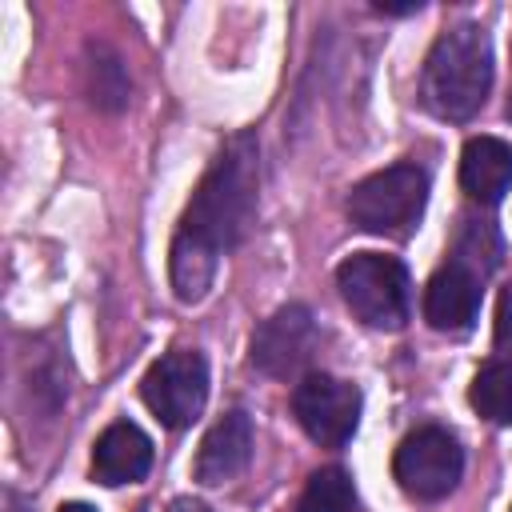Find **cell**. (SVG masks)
<instances>
[{
	"label": "cell",
	"instance_id": "cell-1",
	"mask_svg": "<svg viewBox=\"0 0 512 512\" xmlns=\"http://www.w3.org/2000/svg\"><path fill=\"white\" fill-rule=\"evenodd\" d=\"M256 200H260V144L256 132H236L232 140H224V148L200 176L172 236L168 276L184 304L208 296L220 256L248 236L256 220Z\"/></svg>",
	"mask_w": 512,
	"mask_h": 512
},
{
	"label": "cell",
	"instance_id": "cell-2",
	"mask_svg": "<svg viewBox=\"0 0 512 512\" xmlns=\"http://www.w3.org/2000/svg\"><path fill=\"white\" fill-rule=\"evenodd\" d=\"M492 92V40L480 24L464 20L436 36L420 72V100L432 116L464 124Z\"/></svg>",
	"mask_w": 512,
	"mask_h": 512
},
{
	"label": "cell",
	"instance_id": "cell-3",
	"mask_svg": "<svg viewBox=\"0 0 512 512\" xmlns=\"http://www.w3.org/2000/svg\"><path fill=\"white\" fill-rule=\"evenodd\" d=\"M428 204V172L416 160H400L352 184L348 192V220L360 232L376 236H408Z\"/></svg>",
	"mask_w": 512,
	"mask_h": 512
},
{
	"label": "cell",
	"instance_id": "cell-4",
	"mask_svg": "<svg viewBox=\"0 0 512 512\" xmlns=\"http://www.w3.org/2000/svg\"><path fill=\"white\" fill-rule=\"evenodd\" d=\"M336 288L352 308V316L364 320L368 328H384V332L404 328L412 284H408V268L396 256H384V252L348 256L336 268Z\"/></svg>",
	"mask_w": 512,
	"mask_h": 512
},
{
	"label": "cell",
	"instance_id": "cell-5",
	"mask_svg": "<svg viewBox=\"0 0 512 512\" xmlns=\"http://www.w3.org/2000/svg\"><path fill=\"white\" fill-rule=\"evenodd\" d=\"M460 472H464V448L440 424H424L408 432L392 456L396 484L416 500H444L460 484Z\"/></svg>",
	"mask_w": 512,
	"mask_h": 512
},
{
	"label": "cell",
	"instance_id": "cell-6",
	"mask_svg": "<svg viewBox=\"0 0 512 512\" xmlns=\"http://www.w3.org/2000/svg\"><path fill=\"white\" fill-rule=\"evenodd\" d=\"M140 396L160 424L188 428L204 412V400H208V360L196 348H176L160 356L144 372Z\"/></svg>",
	"mask_w": 512,
	"mask_h": 512
},
{
	"label": "cell",
	"instance_id": "cell-7",
	"mask_svg": "<svg viewBox=\"0 0 512 512\" xmlns=\"http://www.w3.org/2000/svg\"><path fill=\"white\" fill-rule=\"evenodd\" d=\"M360 388L352 380L328 376V372H308L292 388V412L300 428L324 444V448H344L360 424Z\"/></svg>",
	"mask_w": 512,
	"mask_h": 512
},
{
	"label": "cell",
	"instance_id": "cell-8",
	"mask_svg": "<svg viewBox=\"0 0 512 512\" xmlns=\"http://www.w3.org/2000/svg\"><path fill=\"white\" fill-rule=\"evenodd\" d=\"M316 340H320V332H316L312 308L308 304H284L252 332V364L264 376L288 380L312 360Z\"/></svg>",
	"mask_w": 512,
	"mask_h": 512
},
{
	"label": "cell",
	"instance_id": "cell-9",
	"mask_svg": "<svg viewBox=\"0 0 512 512\" xmlns=\"http://www.w3.org/2000/svg\"><path fill=\"white\" fill-rule=\"evenodd\" d=\"M480 316V272L464 260L440 264L424 284V320L436 332H468Z\"/></svg>",
	"mask_w": 512,
	"mask_h": 512
},
{
	"label": "cell",
	"instance_id": "cell-10",
	"mask_svg": "<svg viewBox=\"0 0 512 512\" xmlns=\"http://www.w3.org/2000/svg\"><path fill=\"white\" fill-rule=\"evenodd\" d=\"M248 456H252V420H248V412L232 408L204 432L200 452H196V480L224 484L236 472H244Z\"/></svg>",
	"mask_w": 512,
	"mask_h": 512
},
{
	"label": "cell",
	"instance_id": "cell-11",
	"mask_svg": "<svg viewBox=\"0 0 512 512\" xmlns=\"http://www.w3.org/2000/svg\"><path fill=\"white\" fill-rule=\"evenodd\" d=\"M152 468V440L132 424V420H116L100 432L96 448H92V476L108 488L116 484H136L144 480Z\"/></svg>",
	"mask_w": 512,
	"mask_h": 512
},
{
	"label": "cell",
	"instance_id": "cell-12",
	"mask_svg": "<svg viewBox=\"0 0 512 512\" xmlns=\"http://www.w3.org/2000/svg\"><path fill=\"white\" fill-rule=\"evenodd\" d=\"M460 188L480 204H500L512 188V144L500 136H472L460 152Z\"/></svg>",
	"mask_w": 512,
	"mask_h": 512
},
{
	"label": "cell",
	"instance_id": "cell-13",
	"mask_svg": "<svg viewBox=\"0 0 512 512\" xmlns=\"http://www.w3.org/2000/svg\"><path fill=\"white\" fill-rule=\"evenodd\" d=\"M84 88H88V100L104 112H120L128 104V72H124V60L108 48V44H88L84 52Z\"/></svg>",
	"mask_w": 512,
	"mask_h": 512
},
{
	"label": "cell",
	"instance_id": "cell-14",
	"mask_svg": "<svg viewBox=\"0 0 512 512\" xmlns=\"http://www.w3.org/2000/svg\"><path fill=\"white\" fill-rule=\"evenodd\" d=\"M468 404L492 420V424H512V360H492L472 376Z\"/></svg>",
	"mask_w": 512,
	"mask_h": 512
},
{
	"label": "cell",
	"instance_id": "cell-15",
	"mask_svg": "<svg viewBox=\"0 0 512 512\" xmlns=\"http://www.w3.org/2000/svg\"><path fill=\"white\" fill-rule=\"evenodd\" d=\"M356 492L344 468H316L296 500V512H352Z\"/></svg>",
	"mask_w": 512,
	"mask_h": 512
},
{
	"label": "cell",
	"instance_id": "cell-16",
	"mask_svg": "<svg viewBox=\"0 0 512 512\" xmlns=\"http://www.w3.org/2000/svg\"><path fill=\"white\" fill-rule=\"evenodd\" d=\"M492 336H496V348H500V352H512V284L500 288V300H496V328H492Z\"/></svg>",
	"mask_w": 512,
	"mask_h": 512
},
{
	"label": "cell",
	"instance_id": "cell-17",
	"mask_svg": "<svg viewBox=\"0 0 512 512\" xmlns=\"http://www.w3.org/2000/svg\"><path fill=\"white\" fill-rule=\"evenodd\" d=\"M372 8H376L380 16H412V12H420L424 4L416 0V4H372Z\"/></svg>",
	"mask_w": 512,
	"mask_h": 512
},
{
	"label": "cell",
	"instance_id": "cell-18",
	"mask_svg": "<svg viewBox=\"0 0 512 512\" xmlns=\"http://www.w3.org/2000/svg\"><path fill=\"white\" fill-rule=\"evenodd\" d=\"M168 512H208L200 500H188V496H180V500H172V508Z\"/></svg>",
	"mask_w": 512,
	"mask_h": 512
},
{
	"label": "cell",
	"instance_id": "cell-19",
	"mask_svg": "<svg viewBox=\"0 0 512 512\" xmlns=\"http://www.w3.org/2000/svg\"><path fill=\"white\" fill-rule=\"evenodd\" d=\"M60 512H96V508H88V504H80V500H72V504H60Z\"/></svg>",
	"mask_w": 512,
	"mask_h": 512
},
{
	"label": "cell",
	"instance_id": "cell-20",
	"mask_svg": "<svg viewBox=\"0 0 512 512\" xmlns=\"http://www.w3.org/2000/svg\"><path fill=\"white\" fill-rule=\"evenodd\" d=\"M508 120H512V96H508Z\"/></svg>",
	"mask_w": 512,
	"mask_h": 512
}]
</instances>
